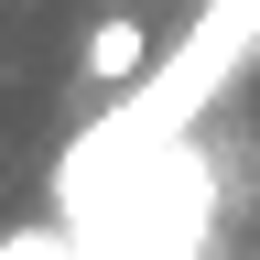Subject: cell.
<instances>
[{"instance_id": "obj_1", "label": "cell", "mask_w": 260, "mask_h": 260, "mask_svg": "<svg viewBox=\"0 0 260 260\" xmlns=\"http://www.w3.org/2000/svg\"><path fill=\"white\" fill-rule=\"evenodd\" d=\"M76 76H87V87H141V76H152V22H141V11H98L87 44H76Z\"/></svg>"}]
</instances>
